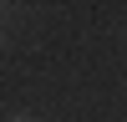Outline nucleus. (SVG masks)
I'll return each mask as SVG.
<instances>
[{"label":"nucleus","instance_id":"nucleus-1","mask_svg":"<svg viewBox=\"0 0 127 122\" xmlns=\"http://www.w3.org/2000/svg\"><path fill=\"white\" fill-rule=\"evenodd\" d=\"M15 122H20V117H15Z\"/></svg>","mask_w":127,"mask_h":122}]
</instances>
